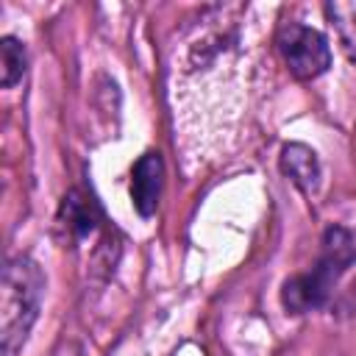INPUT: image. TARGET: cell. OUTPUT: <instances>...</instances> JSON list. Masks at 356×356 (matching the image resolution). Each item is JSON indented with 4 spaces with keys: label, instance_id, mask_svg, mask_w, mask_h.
<instances>
[{
    "label": "cell",
    "instance_id": "obj_1",
    "mask_svg": "<svg viewBox=\"0 0 356 356\" xmlns=\"http://www.w3.org/2000/svg\"><path fill=\"white\" fill-rule=\"evenodd\" d=\"M356 261V239L345 225H328L320 236V253L306 273H295L281 286V306L289 314L317 312L331 300L334 286Z\"/></svg>",
    "mask_w": 356,
    "mask_h": 356
},
{
    "label": "cell",
    "instance_id": "obj_2",
    "mask_svg": "<svg viewBox=\"0 0 356 356\" xmlns=\"http://www.w3.org/2000/svg\"><path fill=\"white\" fill-rule=\"evenodd\" d=\"M44 270L28 253L11 256L0 278V342L3 356H17L39 320L44 300Z\"/></svg>",
    "mask_w": 356,
    "mask_h": 356
},
{
    "label": "cell",
    "instance_id": "obj_3",
    "mask_svg": "<svg viewBox=\"0 0 356 356\" xmlns=\"http://www.w3.org/2000/svg\"><path fill=\"white\" fill-rule=\"evenodd\" d=\"M275 50H278L286 72L300 83L325 75L331 67V47H328L325 33H320L312 25L295 22V19L278 25Z\"/></svg>",
    "mask_w": 356,
    "mask_h": 356
},
{
    "label": "cell",
    "instance_id": "obj_4",
    "mask_svg": "<svg viewBox=\"0 0 356 356\" xmlns=\"http://www.w3.org/2000/svg\"><path fill=\"white\" fill-rule=\"evenodd\" d=\"M164 189V159L159 150H147L131 170V203L139 217H153Z\"/></svg>",
    "mask_w": 356,
    "mask_h": 356
},
{
    "label": "cell",
    "instance_id": "obj_5",
    "mask_svg": "<svg viewBox=\"0 0 356 356\" xmlns=\"http://www.w3.org/2000/svg\"><path fill=\"white\" fill-rule=\"evenodd\" d=\"M278 170L303 195H314L317 186H320V178H323V167H320L317 153L309 145H303V142H289V145L281 147Z\"/></svg>",
    "mask_w": 356,
    "mask_h": 356
},
{
    "label": "cell",
    "instance_id": "obj_6",
    "mask_svg": "<svg viewBox=\"0 0 356 356\" xmlns=\"http://www.w3.org/2000/svg\"><path fill=\"white\" fill-rule=\"evenodd\" d=\"M97 220H100V211H97L95 200L86 192L72 189L70 195H64L61 209H58V222L67 228V234L72 239L89 236L97 228Z\"/></svg>",
    "mask_w": 356,
    "mask_h": 356
},
{
    "label": "cell",
    "instance_id": "obj_7",
    "mask_svg": "<svg viewBox=\"0 0 356 356\" xmlns=\"http://www.w3.org/2000/svg\"><path fill=\"white\" fill-rule=\"evenodd\" d=\"M331 28L337 31V39L342 44V53L350 64H356V3H325L323 6Z\"/></svg>",
    "mask_w": 356,
    "mask_h": 356
},
{
    "label": "cell",
    "instance_id": "obj_8",
    "mask_svg": "<svg viewBox=\"0 0 356 356\" xmlns=\"http://www.w3.org/2000/svg\"><path fill=\"white\" fill-rule=\"evenodd\" d=\"M0 56H3V89H14L28 70V50L22 39L6 33L0 39Z\"/></svg>",
    "mask_w": 356,
    "mask_h": 356
}]
</instances>
